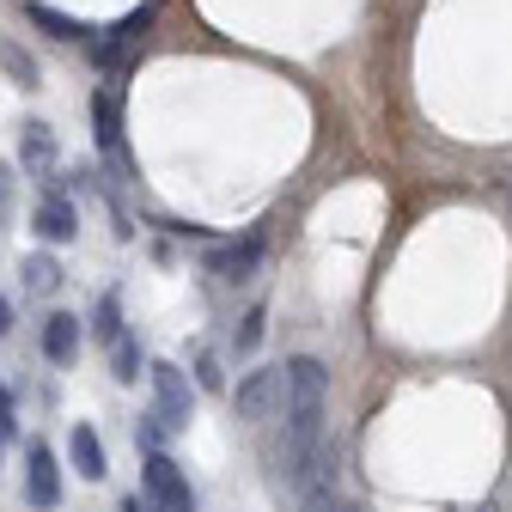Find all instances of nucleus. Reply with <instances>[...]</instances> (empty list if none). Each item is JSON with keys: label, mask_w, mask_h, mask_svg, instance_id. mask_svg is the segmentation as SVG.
Wrapping results in <instances>:
<instances>
[{"label": "nucleus", "mask_w": 512, "mask_h": 512, "mask_svg": "<svg viewBox=\"0 0 512 512\" xmlns=\"http://www.w3.org/2000/svg\"><path fill=\"white\" fill-rule=\"evenodd\" d=\"M141 488L159 512H196V494H189V476L177 470V458L165 452H147V470H141Z\"/></svg>", "instance_id": "4"}, {"label": "nucleus", "mask_w": 512, "mask_h": 512, "mask_svg": "<svg viewBox=\"0 0 512 512\" xmlns=\"http://www.w3.org/2000/svg\"><path fill=\"white\" fill-rule=\"evenodd\" d=\"M7 330H13V299L0 293V336H7Z\"/></svg>", "instance_id": "21"}, {"label": "nucleus", "mask_w": 512, "mask_h": 512, "mask_svg": "<svg viewBox=\"0 0 512 512\" xmlns=\"http://www.w3.org/2000/svg\"><path fill=\"white\" fill-rule=\"evenodd\" d=\"M196 378H202V391H226V372H220V360H214V354H202V360H196Z\"/></svg>", "instance_id": "18"}, {"label": "nucleus", "mask_w": 512, "mask_h": 512, "mask_svg": "<svg viewBox=\"0 0 512 512\" xmlns=\"http://www.w3.org/2000/svg\"><path fill=\"white\" fill-rule=\"evenodd\" d=\"M153 19H159V7H141V13H128V19H116L104 37H92V61L104 74H128V61H135V49L147 43V31H153Z\"/></svg>", "instance_id": "1"}, {"label": "nucleus", "mask_w": 512, "mask_h": 512, "mask_svg": "<svg viewBox=\"0 0 512 512\" xmlns=\"http://www.w3.org/2000/svg\"><path fill=\"white\" fill-rule=\"evenodd\" d=\"M31 232H37L43 244H74V238H80V214H74V202L61 196V189H43L37 208H31Z\"/></svg>", "instance_id": "5"}, {"label": "nucleus", "mask_w": 512, "mask_h": 512, "mask_svg": "<svg viewBox=\"0 0 512 512\" xmlns=\"http://www.w3.org/2000/svg\"><path fill=\"white\" fill-rule=\"evenodd\" d=\"M25 500L31 506H61V470H55V452H49V445L43 439H31L25 445Z\"/></svg>", "instance_id": "6"}, {"label": "nucleus", "mask_w": 512, "mask_h": 512, "mask_svg": "<svg viewBox=\"0 0 512 512\" xmlns=\"http://www.w3.org/2000/svg\"><path fill=\"white\" fill-rule=\"evenodd\" d=\"M147 378H153V415H159L171 433H183L189 415H196V397H189V372L171 366V360H153Z\"/></svg>", "instance_id": "3"}, {"label": "nucleus", "mask_w": 512, "mask_h": 512, "mask_svg": "<svg viewBox=\"0 0 512 512\" xmlns=\"http://www.w3.org/2000/svg\"><path fill=\"white\" fill-rule=\"evenodd\" d=\"M68 458H74V470H80L86 482H104V476H110V458H104V439H98L92 427H74V433H68Z\"/></svg>", "instance_id": "9"}, {"label": "nucleus", "mask_w": 512, "mask_h": 512, "mask_svg": "<svg viewBox=\"0 0 512 512\" xmlns=\"http://www.w3.org/2000/svg\"><path fill=\"white\" fill-rule=\"evenodd\" d=\"M31 19L49 31V37H61V43H80L86 37V25L80 19H68V13H55V7H43V0H31Z\"/></svg>", "instance_id": "13"}, {"label": "nucleus", "mask_w": 512, "mask_h": 512, "mask_svg": "<svg viewBox=\"0 0 512 512\" xmlns=\"http://www.w3.org/2000/svg\"><path fill=\"white\" fill-rule=\"evenodd\" d=\"M256 263H263V238H238V244H220V250L208 256V269H214L220 281H250Z\"/></svg>", "instance_id": "7"}, {"label": "nucleus", "mask_w": 512, "mask_h": 512, "mask_svg": "<svg viewBox=\"0 0 512 512\" xmlns=\"http://www.w3.org/2000/svg\"><path fill=\"white\" fill-rule=\"evenodd\" d=\"M110 366H116V378H122V384H135V378H141V342L128 336V330L110 342Z\"/></svg>", "instance_id": "14"}, {"label": "nucleus", "mask_w": 512, "mask_h": 512, "mask_svg": "<svg viewBox=\"0 0 512 512\" xmlns=\"http://www.w3.org/2000/svg\"><path fill=\"white\" fill-rule=\"evenodd\" d=\"M232 409H238V421H269L275 409H287V372H281V366L244 372L238 391H232Z\"/></svg>", "instance_id": "2"}, {"label": "nucleus", "mask_w": 512, "mask_h": 512, "mask_svg": "<svg viewBox=\"0 0 512 512\" xmlns=\"http://www.w3.org/2000/svg\"><path fill=\"white\" fill-rule=\"evenodd\" d=\"M19 433V409H13V391H7V378H0V439H13Z\"/></svg>", "instance_id": "17"}, {"label": "nucleus", "mask_w": 512, "mask_h": 512, "mask_svg": "<svg viewBox=\"0 0 512 512\" xmlns=\"http://www.w3.org/2000/svg\"><path fill=\"white\" fill-rule=\"evenodd\" d=\"M43 354H49L55 366H68V360L80 354V317H74V311H49V317H43Z\"/></svg>", "instance_id": "8"}, {"label": "nucleus", "mask_w": 512, "mask_h": 512, "mask_svg": "<svg viewBox=\"0 0 512 512\" xmlns=\"http://www.w3.org/2000/svg\"><path fill=\"white\" fill-rule=\"evenodd\" d=\"M122 512H159V506H153V500H141V494H128V500H122Z\"/></svg>", "instance_id": "22"}, {"label": "nucleus", "mask_w": 512, "mask_h": 512, "mask_svg": "<svg viewBox=\"0 0 512 512\" xmlns=\"http://www.w3.org/2000/svg\"><path fill=\"white\" fill-rule=\"evenodd\" d=\"M336 512H360V506H348V500H342V506H336Z\"/></svg>", "instance_id": "23"}, {"label": "nucleus", "mask_w": 512, "mask_h": 512, "mask_svg": "<svg viewBox=\"0 0 512 512\" xmlns=\"http://www.w3.org/2000/svg\"><path fill=\"white\" fill-rule=\"evenodd\" d=\"M55 159H61V147L49 135V122H25V171L43 183V177H55Z\"/></svg>", "instance_id": "11"}, {"label": "nucleus", "mask_w": 512, "mask_h": 512, "mask_svg": "<svg viewBox=\"0 0 512 512\" xmlns=\"http://www.w3.org/2000/svg\"><path fill=\"white\" fill-rule=\"evenodd\" d=\"M263 330H269V311H263V305H256V311H244V324H238L232 348H238V354H256V348H263Z\"/></svg>", "instance_id": "15"}, {"label": "nucleus", "mask_w": 512, "mask_h": 512, "mask_svg": "<svg viewBox=\"0 0 512 512\" xmlns=\"http://www.w3.org/2000/svg\"><path fill=\"white\" fill-rule=\"evenodd\" d=\"M0 55H7V68L19 74V86H37V74H31V61H25V49H0Z\"/></svg>", "instance_id": "19"}, {"label": "nucleus", "mask_w": 512, "mask_h": 512, "mask_svg": "<svg viewBox=\"0 0 512 512\" xmlns=\"http://www.w3.org/2000/svg\"><path fill=\"white\" fill-rule=\"evenodd\" d=\"M19 275H25V287H31L37 299L61 287V263H55V256H49V250H31V256H25V269H19Z\"/></svg>", "instance_id": "12"}, {"label": "nucleus", "mask_w": 512, "mask_h": 512, "mask_svg": "<svg viewBox=\"0 0 512 512\" xmlns=\"http://www.w3.org/2000/svg\"><path fill=\"white\" fill-rule=\"evenodd\" d=\"M92 128H98V147L110 159H122V104H116V92H92Z\"/></svg>", "instance_id": "10"}, {"label": "nucleus", "mask_w": 512, "mask_h": 512, "mask_svg": "<svg viewBox=\"0 0 512 512\" xmlns=\"http://www.w3.org/2000/svg\"><path fill=\"white\" fill-rule=\"evenodd\" d=\"M7 220H13V171L0 165V226H7Z\"/></svg>", "instance_id": "20"}, {"label": "nucleus", "mask_w": 512, "mask_h": 512, "mask_svg": "<svg viewBox=\"0 0 512 512\" xmlns=\"http://www.w3.org/2000/svg\"><path fill=\"white\" fill-rule=\"evenodd\" d=\"M92 336H98V342H116V336H122V305H116V293L98 299V311H92Z\"/></svg>", "instance_id": "16"}]
</instances>
